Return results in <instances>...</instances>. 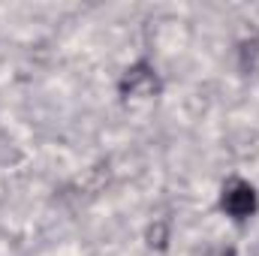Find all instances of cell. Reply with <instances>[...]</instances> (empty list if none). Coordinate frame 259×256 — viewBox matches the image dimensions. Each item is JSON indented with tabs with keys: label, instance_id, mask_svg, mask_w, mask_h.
<instances>
[{
	"label": "cell",
	"instance_id": "obj_1",
	"mask_svg": "<svg viewBox=\"0 0 259 256\" xmlns=\"http://www.w3.org/2000/svg\"><path fill=\"white\" fill-rule=\"evenodd\" d=\"M223 208L232 214V217H250L253 211H256V193L250 184H244V181H235V184H229L226 190H223Z\"/></svg>",
	"mask_w": 259,
	"mask_h": 256
}]
</instances>
